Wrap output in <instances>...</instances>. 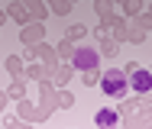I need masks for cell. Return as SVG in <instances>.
I'll list each match as a JSON object with an SVG mask.
<instances>
[{
  "label": "cell",
  "mask_w": 152,
  "mask_h": 129,
  "mask_svg": "<svg viewBox=\"0 0 152 129\" xmlns=\"http://www.w3.org/2000/svg\"><path fill=\"white\" fill-rule=\"evenodd\" d=\"M97 126L100 129H113L117 126V113H113V110H100V113H97Z\"/></svg>",
  "instance_id": "4"
},
{
  "label": "cell",
  "mask_w": 152,
  "mask_h": 129,
  "mask_svg": "<svg viewBox=\"0 0 152 129\" xmlns=\"http://www.w3.org/2000/svg\"><path fill=\"white\" fill-rule=\"evenodd\" d=\"M126 84H133V91H136V94H149V91H152V78H149V71H146V68H136V71L126 78Z\"/></svg>",
  "instance_id": "2"
},
{
  "label": "cell",
  "mask_w": 152,
  "mask_h": 129,
  "mask_svg": "<svg viewBox=\"0 0 152 129\" xmlns=\"http://www.w3.org/2000/svg\"><path fill=\"white\" fill-rule=\"evenodd\" d=\"M100 87H104V94H110V97H123L126 94V74L117 71V68H110V71L104 74Z\"/></svg>",
  "instance_id": "1"
},
{
  "label": "cell",
  "mask_w": 152,
  "mask_h": 129,
  "mask_svg": "<svg viewBox=\"0 0 152 129\" xmlns=\"http://www.w3.org/2000/svg\"><path fill=\"white\" fill-rule=\"evenodd\" d=\"M75 64L84 68V71H91L94 64H97V52H94V49H78V52H75Z\"/></svg>",
  "instance_id": "3"
}]
</instances>
